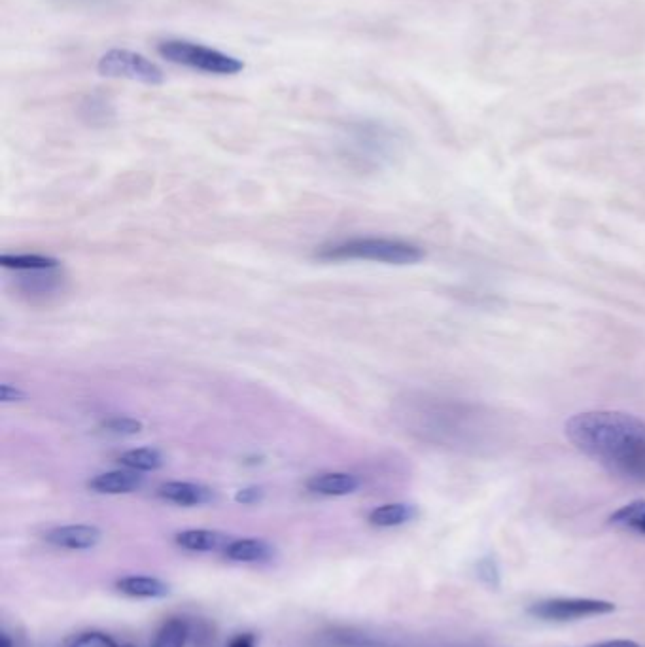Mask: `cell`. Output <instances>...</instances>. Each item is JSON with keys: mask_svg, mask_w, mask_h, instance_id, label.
Masks as SVG:
<instances>
[{"mask_svg": "<svg viewBox=\"0 0 645 647\" xmlns=\"http://www.w3.org/2000/svg\"><path fill=\"white\" fill-rule=\"evenodd\" d=\"M566 436L611 475L645 485V420L625 411H585L566 422Z\"/></svg>", "mask_w": 645, "mask_h": 647, "instance_id": "6da1fadb", "label": "cell"}, {"mask_svg": "<svg viewBox=\"0 0 645 647\" xmlns=\"http://www.w3.org/2000/svg\"><path fill=\"white\" fill-rule=\"evenodd\" d=\"M307 489L320 496H349L360 489V479L352 473H320L307 481Z\"/></svg>", "mask_w": 645, "mask_h": 647, "instance_id": "30bf717a", "label": "cell"}, {"mask_svg": "<svg viewBox=\"0 0 645 647\" xmlns=\"http://www.w3.org/2000/svg\"><path fill=\"white\" fill-rule=\"evenodd\" d=\"M144 483V477L135 470H116V472L101 473L89 481V489L97 494H129L139 490Z\"/></svg>", "mask_w": 645, "mask_h": 647, "instance_id": "9c48e42d", "label": "cell"}, {"mask_svg": "<svg viewBox=\"0 0 645 647\" xmlns=\"http://www.w3.org/2000/svg\"><path fill=\"white\" fill-rule=\"evenodd\" d=\"M116 589L122 595L133 598H165L171 593V585L163 579L150 576H127L116 581Z\"/></svg>", "mask_w": 645, "mask_h": 647, "instance_id": "4fadbf2b", "label": "cell"}, {"mask_svg": "<svg viewBox=\"0 0 645 647\" xmlns=\"http://www.w3.org/2000/svg\"><path fill=\"white\" fill-rule=\"evenodd\" d=\"M610 525L645 536V500H634L617 509L610 517Z\"/></svg>", "mask_w": 645, "mask_h": 647, "instance_id": "2e32d148", "label": "cell"}, {"mask_svg": "<svg viewBox=\"0 0 645 647\" xmlns=\"http://www.w3.org/2000/svg\"><path fill=\"white\" fill-rule=\"evenodd\" d=\"M157 53L175 65L201 70L207 74H216V76H233L245 70V63L233 55L207 48L203 44H195L190 40H180V38L159 42Z\"/></svg>", "mask_w": 645, "mask_h": 647, "instance_id": "277c9868", "label": "cell"}, {"mask_svg": "<svg viewBox=\"0 0 645 647\" xmlns=\"http://www.w3.org/2000/svg\"><path fill=\"white\" fill-rule=\"evenodd\" d=\"M324 260H367V262L388 263V265H415L424 260L420 246L400 239H354L341 245L324 248L320 252Z\"/></svg>", "mask_w": 645, "mask_h": 647, "instance_id": "3957f363", "label": "cell"}, {"mask_svg": "<svg viewBox=\"0 0 645 647\" xmlns=\"http://www.w3.org/2000/svg\"><path fill=\"white\" fill-rule=\"evenodd\" d=\"M227 647H256V638L252 634H239L229 642Z\"/></svg>", "mask_w": 645, "mask_h": 647, "instance_id": "cb8c5ba5", "label": "cell"}, {"mask_svg": "<svg viewBox=\"0 0 645 647\" xmlns=\"http://www.w3.org/2000/svg\"><path fill=\"white\" fill-rule=\"evenodd\" d=\"M69 647H120L116 644V640L112 636H108L105 632H84L82 636H78Z\"/></svg>", "mask_w": 645, "mask_h": 647, "instance_id": "ffe728a7", "label": "cell"}, {"mask_svg": "<svg viewBox=\"0 0 645 647\" xmlns=\"http://www.w3.org/2000/svg\"><path fill=\"white\" fill-rule=\"evenodd\" d=\"M479 576L485 579L489 585H498V568L494 564V560L485 559L479 564Z\"/></svg>", "mask_w": 645, "mask_h": 647, "instance_id": "7402d4cb", "label": "cell"}, {"mask_svg": "<svg viewBox=\"0 0 645 647\" xmlns=\"http://www.w3.org/2000/svg\"><path fill=\"white\" fill-rule=\"evenodd\" d=\"M419 432L458 453H492L506 436L504 420L481 403L453 398H424Z\"/></svg>", "mask_w": 645, "mask_h": 647, "instance_id": "7a4b0ae2", "label": "cell"}, {"mask_svg": "<svg viewBox=\"0 0 645 647\" xmlns=\"http://www.w3.org/2000/svg\"><path fill=\"white\" fill-rule=\"evenodd\" d=\"M97 70L106 78H125L148 86L163 84L165 80L163 70L159 69L156 63H152L148 57L131 50H118V48L106 52L99 59Z\"/></svg>", "mask_w": 645, "mask_h": 647, "instance_id": "5b68a950", "label": "cell"}, {"mask_svg": "<svg viewBox=\"0 0 645 647\" xmlns=\"http://www.w3.org/2000/svg\"><path fill=\"white\" fill-rule=\"evenodd\" d=\"M593 647H640L636 642H630V640H610V642H602V644H596Z\"/></svg>", "mask_w": 645, "mask_h": 647, "instance_id": "d4e9b609", "label": "cell"}, {"mask_svg": "<svg viewBox=\"0 0 645 647\" xmlns=\"http://www.w3.org/2000/svg\"><path fill=\"white\" fill-rule=\"evenodd\" d=\"M419 509L411 504H384L379 508L373 509L367 517L369 525L377 528H392V526H401L417 517Z\"/></svg>", "mask_w": 645, "mask_h": 647, "instance_id": "5bb4252c", "label": "cell"}, {"mask_svg": "<svg viewBox=\"0 0 645 647\" xmlns=\"http://www.w3.org/2000/svg\"><path fill=\"white\" fill-rule=\"evenodd\" d=\"M224 555L233 562H267L275 557V547L258 538H243L231 540Z\"/></svg>", "mask_w": 645, "mask_h": 647, "instance_id": "7c38bea8", "label": "cell"}, {"mask_svg": "<svg viewBox=\"0 0 645 647\" xmlns=\"http://www.w3.org/2000/svg\"><path fill=\"white\" fill-rule=\"evenodd\" d=\"M163 456L152 447H142V449H131L120 456V464L127 470L135 472H156L163 466Z\"/></svg>", "mask_w": 645, "mask_h": 647, "instance_id": "e0dca14e", "label": "cell"}, {"mask_svg": "<svg viewBox=\"0 0 645 647\" xmlns=\"http://www.w3.org/2000/svg\"><path fill=\"white\" fill-rule=\"evenodd\" d=\"M615 610V604L608 600L593 598H553L541 600L528 608V613L543 621H574L593 615H606Z\"/></svg>", "mask_w": 645, "mask_h": 647, "instance_id": "8992f818", "label": "cell"}, {"mask_svg": "<svg viewBox=\"0 0 645 647\" xmlns=\"http://www.w3.org/2000/svg\"><path fill=\"white\" fill-rule=\"evenodd\" d=\"M175 542L178 547L188 549V551H197V553H209V551H220L226 549L231 543V538L224 532L218 530H203V528H192L178 532L175 536Z\"/></svg>", "mask_w": 645, "mask_h": 647, "instance_id": "8fae6325", "label": "cell"}, {"mask_svg": "<svg viewBox=\"0 0 645 647\" xmlns=\"http://www.w3.org/2000/svg\"><path fill=\"white\" fill-rule=\"evenodd\" d=\"M0 647H16V644L6 632H0Z\"/></svg>", "mask_w": 645, "mask_h": 647, "instance_id": "484cf974", "label": "cell"}, {"mask_svg": "<svg viewBox=\"0 0 645 647\" xmlns=\"http://www.w3.org/2000/svg\"><path fill=\"white\" fill-rule=\"evenodd\" d=\"M25 398H27V394H25L23 390H19L18 386H0V400L4 403L21 402V400H25Z\"/></svg>", "mask_w": 645, "mask_h": 647, "instance_id": "603a6c76", "label": "cell"}, {"mask_svg": "<svg viewBox=\"0 0 645 647\" xmlns=\"http://www.w3.org/2000/svg\"><path fill=\"white\" fill-rule=\"evenodd\" d=\"M103 426H105L106 432L116 434V436H135L142 432V422L131 419V417H112V419L106 420Z\"/></svg>", "mask_w": 645, "mask_h": 647, "instance_id": "d6986e66", "label": "cell"}, {"mask_svg": "<svg viewBox=\"0 0 645 647\" xmlns=\"http://www.w3.org/2000/svg\"><path fill=\"white\" fill-rule=\"evenodd\" d=\"M57 260L50 256L38 254H6L0 256V265L6 269H21V271H40V269H53L57 267Z\"/></svg>", "mask_w": 645, "mask_h": 647, "instance_id": "ac0fdd59", "label": "cell"}, {"mask_svg": "<svg viewBox=\"0 0 645 647\" xmlns=\"http://www.w3.org/2000/svg\"><path fill=\"white\" fill-rule=\"evenodd\" d=\"M190 638V625L182 617H173L161 625L150 647H186Z\"/></svg>", "mask_w": 645, "mask_h": 647, "instance_id": "9a60e30c", "label": "cell"}, {"mask_svg": "<svg viewBox=\"0 0 645 647\" xmlns=\"http://www.w3.org/2000/svg\"><path fill=\"white\" fill-rule=\"evenodd\" d=\"M262 498V487H246V489H241L237 494H235V502H239V504H243V506L258 504Z\"/></svg>", "mask_w": 645, "mask_h": 647, "instance_id": "44dd1931", "label": "cell"}, {"mask_svg": "<svg viewBox=\"0 0 645 647\" xmlns=\"http://www.w3.org/2000/svg\"><path fill=\"white\" fill-rule=\"evenodd\" d=\"M157 496L161 500H165V502H171L176 506H184V508L203 506V504H209L214 500V492L209 487L197 485V483H188V481L163 483L157 489Z\"/></svg>", "mask_w": 645, "mask_h": 647, "instance_id": "ba28073f", "label": "cell"}, {"mask_svg": "<svg viewBox=\"0 0 645 647\" xmlns=\"http://www.w3.org/2000/svg\"><path fill=\"white\" fill-rule=\"evenodd\" d=\"M103 534L97 526L65 525L55 526L46 534V542L53 547L70 549V551H86L101 542Z\"/></svg>", "mask_w": 645, "mask_h": 647, "instance_id": "52a82bcc", "label": "cell"}]
</instances>
